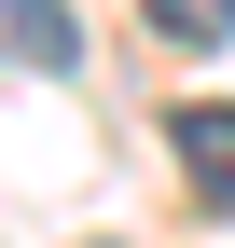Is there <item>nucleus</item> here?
<instances>
[{
  "mask_svg": "<svg viewBox=\"0 0 235 248\" xmlns=\"http://www.w3.org/2000/svg\"><path fill=\"white\" fill-rule=\"evenodd\" d=\"M0 69H28V83H69V69H83V28H69V0H0Z\"/></svg>",
  "mask_w": 235,
  "mask_h": 248,
  "instance_id": "nucleus-1",
  "label": "nucleus"
},
{
  "mask_svg": "<svg viewBox=\"0 0 235 248\" xmlns=\"http://www.w3.org/2000/svg\"><path fill=\"white\" fill-rule=\"evenodd\" d=\"M166 138H180V179L208 207H235V97H180V124H166Z\"/></svg>",
  "mask_w": 235,
  "mask_h": 248,
  "instance_id": "nucleus-2",
  "label": "nucleus"
},
{
  "mask_svg": "<svg viewBox=\"0 0 235 248\" xmlns=\"http://www.w3.org/2000/svg\"><path fill=\"white\" fill-rule=\"evenodd\" d=\"M152 14V42H180V55H221L235 42V0H138Z\"/></svg>",
  "mask_w": 235,
  "mask_h": 248,
  "instance_id": "nucleus-3",
  "label": "nucleus"
}]
</instances>
